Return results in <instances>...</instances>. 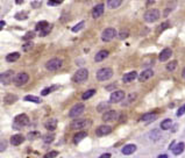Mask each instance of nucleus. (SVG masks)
<instances>
[{
    "mask_svg": "<svg viewBox=\"0 0 185 158\" xmlns=\"http://www.w3.org/2000/svg\"><path fill=\"white\" fill-rule=\"evenodd\" d=\"M112 76H113V71H112V69H110V67H102V69L98 70V71H97V74H95V77H97V79H98L99 81H104V80L111 79Z\"/></svg>",
    "mask_w": 185,
    "mask_h": 158,
    "instance_id": "obj_1",
    "label": "nucleus"
},
{
    "mask_svg": "<svg viewBox=\"0 0 185 158\" xmlns=\"http://www.w3.org/2000/svg\"><path fill=\"white\" fill-rule=\"evenodd\" d=\"M159 16H161V12L158 9H156V8H153V9H149V11H147L144 13L143 19H144L146 22H150L152 23V22L157 21L159 19Z\"/></svg>",
    "mask_w": 185,
    "mask_h": 158,
    "instance_id": "obj_2",
    "label": "nucleus"
},
{
    "mask_svg": "<svg viewBox=\"0 0 185 158\" xmlns=\"http://www.w3.org/2000/svg\"><path fill=\"white\" fill-rule=\"evenodd\" d=\"M89 78V71L86 69H79L72 77V80L75 83H78V84H82L84 83L86 79Z\"/></svg>",
    "mask_w": 185,
    "mask_h": 158,
    "instance_id": "obj_3",
    "label": "nucleus"
},
{
    "mask_svg": "<svg viewBox=\"0 0 185 158\" xmlns=\"http://www.w3.org/2000/svg\"><path fill=\"white\" fill-rule=\"evenodd\" d=\"M28 80H29V76H28L27 73H25V72H21V73H18V74L14 77L13 83H14L15 86H22V85H25Z\"/></svg>",
    "mask_w": 185,
    "mask_h": 158,
    "instance_id": "obj_4",
    "label": "nucleus"
},
{
    "mask_svg": "<svg viewBox=\"0 0 185 158\" xmlns=\"http://www.w3.org/2000/svg\"><path fill=\"white\" fill-rule=\"evenodd\" d=\"M62 65H63V61L61 58H53L46 63V67L49 71H55V70H58Z\"/></svg>",
    "mask_w": 185,
    "mask_h": 158,
    "instance_id": "obj_5",
    "label": "nucleus"
},
{
    "mask_svg": "<svg viewBox=\"0 0 185 158\" xmlns=\"http://www.w3.org/2000/svg\"><path fill=\"white\" fill-rule=\"evenodd\" d=\"M84 109H85V106H84L83 103H77V105H75V106L70 109V112H69V118H77V116L82 115L83 112H84Z\"/></svg>",
    "mask_w": 185,
    "mask_h": 158,
    "instance_id": "obj_6",
    "label": "nucleus"
},
{
    "mask_svg": "<svg viewBox=\"0 0 185 158\" xmlns=\"http://www.w3.org/2000/svg\"><path fill=\"white\" fill-rule=\"evenodd\" d=\"M117 35V32L114 28H106L104 32L101 33V40L104 42H108L111 40H113Z\"/></svg>",
    "mask_w": 185,
    "mask_h": 158,
    "instance_id": "obj_7",
    "label": "nucleus"
},
{
    "mask_svg": "<svg viewBox=\"0 0 185 158\" xmlns=\"http://www.w3.org/2000/svg\"><path fill=\"white\" fill-rule=\"evenodd\" d=\"M13 72L12 71H6V72H2L0 74V83L4 84V85H9L12 81H13Z\"/></svg>",
    "mask_w": 185,
    "mask_h": 158,
    "instance_id": "obj_8",
    "label": "nucleus"
},
{
    "mask_svg": "<svg viewBox=\"0 0 185 158\" xmlns=\"http://www.w3.org/2000/svg\"><path fill=\"white\" fill-rule=\"evenodd\" d=\"M102 121L104 122H113L118 119V113L115 111H107L102 114Z\"/></svg>",
    "mask_w": 185,
    "mask_h": 158,
    "instance_id": "obj_9",
    "label": "nucleus"
},
{
    "mask_svg": "<svg viewBox=\"0 0 185 158\" xmlns=\"http://www.w3.org/2000/svg\"><path fill=\"white\" fill-rule=\"evenodd\" d=\"M125 99V92L123 91H115L110 96V102L111 103H118Z\"/></svg>",
    "mask_w": 185,
    "mask_h": 158,
    "instance_id": "obj_10",
    "label": "nucleus"
},
{
    "mask_svg": "<svg viewBox=\"0 0 185 158\" xmlns=\"http://www.w3.org/2000/svg\"><path fill=\"white\" fill-rule=\"evenodd\" d=\"M14 122H15V125H18V126L25 127V126H28L29 119H28V116H27L26 114H20V115H18V116L15 118Z\"/></svg>",
    "mask_w": 185,
    "mask_h": 158,
    "instance_id": "obj_11",
    "label": "nucleus"
},
{
    "mask_svg": "<svg viewBox=\"0 0 185 158\" xmlns=\"http://www.w3.org/2000/svg\"><path fill=\"white\" fill-rule=\"evenodd\" d=\"M112 131V128L107 125H101L95 129V135L97 136H105V135H108L110 132Z\"/></svg>",
    "mask_w": 185,
    "mask_h": 158,
    "instance_id": "obj_12",
    "label": "nucleus"
},
{
    "mask_svg": "<svg viewBox=\"0 0 185 158\" xmlns=\"http://www.w3.org/2000/svg\"><path fill=\"white\" fill-rule=\"evenodd\" d=\"M153 76H154V71H153L152 69H146V70H143V71L140 73L139 80H140V81H147V80H149Z\"/></svg>",
    "mask_w": 185,
    "mask_h": 158,
    "instance_id": "obj_13",
    "label": "nucleus"
},
{
    "mask_svg": "<svg viewBox=\"0 0 185 158\" xmlns=\"http://www.w3.org/2000/svg\"><path fill=\"white\" fill-rule=\"evenodd\" d=\"M90 122L88 120H84V119H78V120H75L71 122V128L72 129H82L84 127H86Z\"/></svg>",
    "mask_w": 185,
    "mask_h": 158,
    "instance_id": "obj_14",
    "label": "nucleus"
},
{
    "mask_svg": "<svg viewBox=\"0 0 185 158\" xmlns=\"http://www.w3.org/2000/svg\"><path fill=\"white\" fill-rule=\"evenodd\" d=\"M104 11H105V5L104 4H98L92 11V16L94 19H98L100 18L102 14H104Z\"/></svg>",
    "mask_w": 185,
    "mask_h": 158,
    "instance_id": "obj_15",
    "label": "nucleus"
},
{
    "mask_svg": "<svg viewBox=\"0 0 185 158\" xmlns=\"http://www.w3.org/2000/svg\"><path fill=\"white\" fill-rule=\"evenodd\" d=\"M171 55H172V50H171L170 48H165V49H163V50L159 52L158 60H159L161 62H165V61H168V60L171 57Z\"/></svg>",
    "mask_w": 185,
    "mask_h": 158,
    "instance_id": "obj_16",
    "label": "nucleus"
},
{
    "mask_svg": "<svg viewBox=\"0 0 185 158\" xmlns=\"http://www.w3.org/2000/svg\"><path fill=\"white\" fill-rule=\"evenodd\" d=\"M23 141H25V137H23L22 135H20V134H18V135H13V136L11 137V144H12V145H15V147L22 144Z\"/></svg>",
    "mask_w": 185,
    "mask_h": 158,
    "instance_id": "obj_17",
    "label": "nucleus"
},
{
    "mask_svg": "<svg viewBox=\"0 0 185 158\" xmlns=\"http://www.w3.org/2000/svg\"><path fill=\"white\" fill-rule=\"evenodd\" d=\"M108 51L107 50H100V51H98L97 52V55H95V57H94V61L95 62H102L104 60H106L107 57H108Z\"/></svg>",
    "mask_w": 185,
    "mask_h": 158,
    "instance_id": "obj_18",
    "label": "nucleus"
},
{
    "mask_svg": "<svg viewBox=\"0 0 185 158\" xmlns=\"http://www.w3.org/2000/svg\"><path fill=\"white\" fill-rule=\"evenodd\" d=\"M137 77V73L135 71H132V72H128L126 74H123L122 77V81L123 83H132L134 79H136Z\"/></svg>",
    "mask_w": 185,
    "mask_h": 158,
    "instance_id": "obj_19",
    "label": "nucleus"
},
{
    "mask_svg": "<svg viewBox=\"0 0 185 158\" xmlns=\"http://www.w3.org/2000/svg\"><path fill=\"white\" fill-rule=\"evenodd\" d=\"M122 154L123 155H132L136 151V145L135 144H127L122 148Z\"/></svg>",
    "mask_w": 185,
    "mask_h": 158,
    "instance_id": "obj_20",
    "label": "nucleus"
},
{
    "mask_svg": "<svg viewBox=\"0 0 185 158\" xmlns=\"http://www.w3.org/2000/svg\"><path fill=\"white\" fill-rule=\"evenodd\" d=\"M184 149H185V144L183 143V142H181V143L176 144V145L172 148V152H174V155H175V156H178V155L183 154Z\"/></svg>",
    "mask_w": 185,
    "mask_h": 158,
    "instance_id": "obj_21",
    "label": "nucleus"
},
{
    "mask_svg": "<svg viewBox=\"0 0 185 158\" xmlns=\"http://www.w3.org/2000/svg\"><path fill=\"white\" fill-rule=\"evenodd\" d=\"M44 126H46V129L53 131V130H55L56 127H57V120H56V119H50V120H48V121L46 122Z\"/></svg>",
    "mask_w": 185,
    "mask_h": 158,
    "instance_id": "obj_22",
    "label": "nucleus"
},
{
    "mask_svg": "<svg viewBox=\"0 0 185 158\" xmlns=\"http://www.w3.org/2000/svg\"><path fill=\"white\" fill-rule=\"evenodd\" d=\"M86 136H88V134H86L85 131H80V132H77V134L73 136V140H72V141H73L75 144H78V143H79L80 141H83Z\"/></svg>",
    "mask_w": 185,
    "mask_h": 158,
    "instance_id": "obj_23",
    "label": "nucleus"
},
{
    "mask_svg": "<svg viewBox=\"0 0 185 158\" xmlns=\"http://www.w3.org/2000/svg\"><path fill=\"white\" fill-rule=\"evenodd\" d=\"M19 58H20V54H19V52H11V54H8V55L6 56V61L9 62V63H14V62H16Z\"/></svg>",
    "mask_w": 185,
    "mask_h": 158,
    "instance_id": "obj_24",
    "label": "nucleus"
},
{
    "mask_svg": "<svg viewBox=\"0 0 185 158\" xmlns=\"http://www.w3.org/2000/svg\"><path fill=\"white\" fill-rule=\"evenodd\" d=\"M122 4V0H107V7L111 9L118 8Z\"/></svg>",
    "mask_w": 185,
    "mask_h": 158,
    "instance_id": "obj_25",
    "label": "nucleus"
},
{
    "mask_svg": "<svg viewBox=\"0 0 185 158\" xmlns=\"http://www.w3.org/2000/svg\"><path fill=\"white\" fill-rule=\"evenodd\" d=\"M172 126V121L170 120V119H165V120H163L162 121V123H161V129L162 130H169L170 128Z\"/></svg>",
    "mask_w": 185,
    "mask_h": 158,
    "instance_id": "obj_26",
    "label": "nucleus"
},
{
    "mask_svg": "<svg viewBox=\"0 0 185 158\" xmlns=\"http://www.w3.org/2000/svg\"><path fill=\"white\" fill-rule=\"evenodd\" d=\"M49 27V23L47 22V21H40L37 25H36V27H35V29L37 30V32H42V30H44V29H47Z\"/></svg>",
    "mask_w": 185,
    "mask_h": 158,
    "instance_id": "obj_27",
    "label": "nucleus"
},
{
    "mask_svg": "<svg viewBox=\"0 0 185 158\" xmlns=\"http://www.w3.org/2000/svg\"><path fill=\"white\" fill-rule=\"evenodd\" d=\"M156 118H157V116H156V114H153V113H147V114L142 115V118H141V121L148 122V121H153V120H155Z\"/></svg>",
    "mask_w": 185,
    "mask_h": 158,
    "instance_id": "obj_28",
    "label": "nucleus"
},
{
    "mask_svg": "<svg viewBox=\"0 0 185 158\" xmlns=\"http://www.w3.org/2000/svg\"><path fill=\"white\" fill-rule=\"evenodd\" d=\"M25 101H31V102H35V103H40L41 102V99L37 98V96H34V95H26L23 98Z\"/></svg>",
    "mask_w": 185,
    "mask_h": 158,
    "instance_id": "obj_29",
    "label": "nucleus"
},
{
    "mask_svg": "<svg viewBox=\"0 0 185 158\" xmlns=\"http://www.w3.org/2000/svg\"><path fill=\"white\" fill-rule=\"evenodd\" d=\"M95 94V90H88L86 92H84L83 95H82V99L83 100H88V99H90L91 96Z\"/></svg>",
    "mask_w": 185,
    "mask_h": 158,
    "instance_id": "obj_30",
    "label": "nucleus"
},
{
    "mask_svg": "<svg viewBox=\"0 0 185 158\" xmlns=\"http://www.w3.org/2000/svg\"><path fill=\"white\" fill-rule=\"evenodd\" d=\"M177 61H171L170 63L166 64V70L169 71V72H174L175 70H176V67H177Z\"/></svg>",
    "mask_w": 185,
    "mask_h": 158,
    "instance_id": "obj_31",
    "label": "nucleus"
},
{
    "mask_svg": "<svg viewBox=\"0 0 185 158\" xmlns=\"http://www.w3.org/2000/svg\"><path fill=\"white\" fill-rule=\"evenodd\" d=\"M16 95H14V94H8V95H6L5 96V102L6 103H13V102H15L16 101Z\"/></svg>",
    "mask_w": 185,
    "mask_h": 158,
    "instance_id": "obj_32",
    "label": "nucleus"
},
{
    "mask_svg": "<svg viewBox=\"0 0 185 158\" xmlns=\"http://www.w3.org/2000/svg\"><path fill=\"white\" fill-rule=\"evenodd\" d=\"M118 35H119V38H120V40H125V38H127V37L129 36V30H128V29H121Z\"/></svg>",
    "mask_w": 185,
    "mask_h": 158,
    "instance_id": "obj_33",
    "label": "nucleus"
},
{
    "mask_svg": "<svg viewBox=\"0 0 185 158\" xmlns=\"http://www.w3.org/2000/svg\"><path fill=\"white\" fill-rule=\"evenodd\" d=\"M169 26H170V25H169V22H164V23H162V25H159V26H158V28L156 29V33H157V34H159V33H162V32H163V30H165L166 28H169Z\"/></svg>",
    "mask_w": 185,
    "mask_h": 158,
    "instance_id": "obj_34",
    "label": "nucleus"
},
{
    "mask_svg": "<svg viewBox=\"0 0 185 158\" xmlns=\"http://www.w3.org/2000/svg\"><path fill=\"white\" fill-rule=\"evenodd\" d=\"M28 18V14L26 13V12H20V13H18L16 15H15V19L16 20H26Z\"/></svg>",
    "mask_w": 185,
    "mask_h": 158,
    "instance_id": "obj_35",
    "label": "nucleus"
},
{
    "mask_svg": "<svg viewBox=\"0 0 185 158\" xmlns=\"http://www.w3.org/2000/svg\"><path fill=\"white\" fill-rule=\"evenodd\" d=\"M159 137H161V135H159V131H158V130H153V131L150 132V138H152L153 141L159 140Z\"/></svg>",
    "mask_w": 185,
    "mask_h": 158,
    "instance_id": "obj_36",
    "label": "nucleus"
},
{
    "mask_svg": "<svg viewBox=\"0 0 185 158\" xmlns=\"http://www.w3.org/2000/svg\"><path fill=\"white\" fill-rule=\"evenodd\" d=\"M84 25H85V22L84 21H82V22H79L78 25H76L73 28H72V32L73 33H77V32H79L80 29H83L84 28Z\"/></svg>",
    "mask_w": 185,
    "mask_h": 158,
    "instance_id": "obj_37",
    "label": "nucleus"
},
{
    "mask_svg": "<svg viewBox=\"0 0 185 158\" xmlns=\"http://www.w3.org/2000/svg\"><path fill=\"white\" fill-rule=\"evenodd\" d=\"M136 96H137V94H136V93H132V94L128 96L127 101H125V102H123V105H129L132 101H134V100L136 99Z\"/></svg>",
    "mask_w": 185,
    "mask_h": 158,
    "instance_id": "obj_38",
    "label": "nucleus"
},
{
    "mask_svg": "<svg viewBox=\"0 0 185 158\" xmlns=\"http://www.w3.org/2000/svg\"><path fill=\"white\" fill-rule=\"evenodd\" d=\"M33 47H34L33 42H27V43H25V44L22 45V50H23V51H29Z\"/></svg>",
    "mask_w": 185,
    "mask_h": 158,
    "instance_id": "obj_39",
    "label": "nucleus"
},
{
    "mask_svg": "<svg viewBox=\"0 0 185 158\" xmlns=\"http://www.w3.org/2000/svg\"><path fill=\"white\" fill-rule=\"evenodd\" d=\"M38 137H40V132H37V131L29 132V134H28V136H27V138H28V140H35V138H38Z\"/></svg>",
    "mask_w": 185,
    "mask_h": 158,
    "instance_id": "obj_40",
    "label": "nucleus"
},
{
    "mask_svg": "<svg viewBox=\"0 0 185 158\" xmlns=\"http://www.w3.org/2000/svg\"><path fill=\"white\" fill-rule=\"evenodd\" d=\"M56 87H57V86H51V87H48V89H46V90H43V91L41 92V94H42V95H47V94H49L50 92H53L54 90H56Z\"/></svg>",
    "mask_w": 185,
    "mask_h": 158,
    "instance_id": "obj_41",
    "label": "nucleus"
},
{
    "mask_svg": "<svg viewBox=\"0 0 185 158\" xmlns=\"http://www.w3.org/2000/svg\"><path fill=\"white\" fill-rule=\"evenodd\" d=\"M54 138H55L54 135H47V136H44L43 141H44V143H51L54 141Z\"/></svg>",
    "mask_w": 185,
    "mask_h": 158,
    "instance_id": "obj_42",
    "label": "nucleus"
},
{
    "mask_svg": "<svg viewBox=\"0 0 185 158\" xmlns=\"http://www.w3.org/2000/svg\"><path fill=\"white\" fill-rule=\"evenodd\" d=\"M108 107V103H106V102H101L99 106H98V108H97V111L98 112H102L104 109H106Z\"/></svg>",
    "mask_w": 185,
    "mask_h": 158,
    "instance_id": "obj_43",
    "label": "nucleus"
},
{
    "mask_svg": "<svg viewBox=\"0 0 185 158\" xmlns=\"http://www.w3.org/2000/svg\"><path fill=\"white\" fill-rule=\"evenodd\" d=\"M184 114H185V105H183V106H182V107L177 111V116H178V118H181V116H182V115H184Z\"/></svg>",
    "mask_w": 185,
    "mask_h": 158,
    "instance_id": "obj_44",
    "label": "nucleus"
},
{
    "mask_svg": "<svg viewBox=\"0 0 185 158\" xmlns=\"http://www.w3.org/2000/svg\"><path fill=\"white\" fill-rule=\"evenodd\" d=\"M57 156H58L57 151H50L48 155H46V158H53V157H57Z\"/></svg>",
    "mask_w": 185,
    "mask_h": 158,
    "instance_id": "obj_45",
    "label": "nucleus"
},
{
    "mask_svg": "<svg viewBox=\"0 0 185 158\" xmlns=\"http://www.w3.org/2000/svg\"><path fill=\"white\" fill-rule=\"evenodd\" d=\"M35 36V33L33 32H29L28 34H26L25 36H23V40H31V38H33Z\"/></svg>",
    "mask_w": 185,
    "mask_h": 158,
    "instance_id": "obj_46",
    "label": "nucleus"
},
{
    "mask_svg": "<svg viewBox=\"0 0 185 158\" xmlns=\"http://www.w3.org/2000/svg\"><path fill=\"white\" fill-rule=\"evenodd\" d=\"M6 148H7V144H6L5 142H0V152H1V151H5Z\"/></svg>",
    "mask_w": 185,
    "mask_h": 158,
    "instance_id": "obj_47",
    "label": "nucleus"
},
{
    "mask_svg": "<svg viewBox=\"0 0 185 158\" xmlns=\"http://www.w3.org/2000/svg\"><path fill=\"white\" fill-rule=\"evenodd\" d=\"M50 6H56L57 4H58V1H56V0H49V2H48Z\"/></svg>",
    "mask_w": 185,
    "mask_h": 158,
    "instance_id": "obj_48",
    "label": "nucleus"
},
{
    "mask_svg": "<svg viewBox=\"0 0 185 158\" xmlns=\"http://www.w3.org/2000/svg\"><path fill=\"white\" fill-rule=\"evenodd\" d=\"M111 157V154H105V155H101L100 158H110Z\"/></svg>",
    "mask_w": 185,
    "mask_h": 158,
    "instance_id": "obj_49",
    "label": "nucleus"
},
{
    "mask_svg": "<svg viewBox=\"0 0 185 158\" xmlns=\"http://www.w3.org/2000/svg\"><path fill=\"white\" fill-rule=\"evenodd\" d=\"M4 26H5V21H0V30L4 28Z\"/></svg>",
    "mask_w": 185,
    "mask_h": 158,
    "instance_id": "obj_50",
    "label": "nucleus"
},
{
    "mask_svg": "<svg viewBox=\"0 0 185 158\" xmlns=\"http://www.w3.org/2000/svg\"><path fill=\"white\" fill-rule=\"evenodd\" d=\"M158 158H168V156H166V155H159Z\"/></svg>",
    "mask_w": 185,
    "mask_h": 158,
    "instance_id": "obj_51",
    "label": "nucleus"
},
{
    "mask_svg": "<svg viewBox=\"0 0 185 158\" xmlns=\"http://www.w3.org/2000/svg\"><path fill=\"white\" fill-rule=\"evenodd\" d=\"M182 76H183V78L185 79V69L183 70V73H182Z\"/></svg>",
    "mask_w": 185,
    "mask_h": 158,
    "instance_id": "obj_52",
    "label": "nucleus"
},
{
    "mask_svg": "<svg viewBox=\"0 0 185 158\" xmlns=\"http://www.w3.org/2000/svg\"><path fill=\"white\" fill-rule=\"evenodd\" d=\"M16 1V4H21L22 2V0H15Z\"/></svg>",
    "mask_w": 185,
    "mask_h": 158,
    "instance_id": "obj_53",
    "label": "nucleus"
}]
</instances>
